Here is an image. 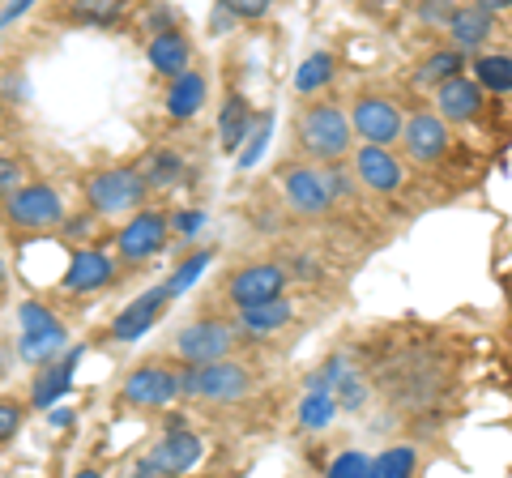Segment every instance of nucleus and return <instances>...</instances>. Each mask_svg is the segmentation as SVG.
Returning <instances> with one entry per match:
<instances>
[{"mask_svg":"<svg viewBox=\"0 0 512 478\" xmlns=\"http://www.w3.org/2000/svg\"><path fill=\"white\" fill-rule=\"evenodd\" d=\"M286 291V269L278 261H256L244 265L239 274L227 282V299L239 308H252V304H265V299H278Z\"/></svg>","mask_w":512,"mask_h":478,"instance_id":"nucleus-11","label":"nucleus"},{"mask_svg":"<svg viewBox=\"0 0 512 478\" xmlns=\"http://www.w3.org/2000/svg\"><path fill=\"white\" fill-rule=\"evenodd\" d=\"M269 129H274V116H269V111H265V116H261V124H256V133L248 137V146L239 150V158H235V163H239V171L256 167V158H261V154H265V146H269Z\"/></svg>","mask_w":512,"mask_h":478,"instance_id":"nucleus-33","label":"nucleus"},{"mask_svg":"<svg viewBox=\"0 0 512 478\" xmlns=\"http://www.w3.org/2000/svg\"><path fill=\"white\" fill-rule=\"evenodd\" d=\"M22 423H26V406L18 402V397H0V444H9L13 436H18Z\"/></svg>","mask_w":512,"mask_h":478,"instance_id":"nucleus-34","label":"nucleus"},{"mask_svg":"<svg viewBox=\"0 0 512 478\" xmlns=\"http://www.w3.org/2000/svg\"><path fill=\"white\" fill-rule=\"evenodd\" d=\"M431 94H436V111L448 124H474L478 116H483V107H487V90L478 86L470 73L448 77V82L436 86Z\"/></svg>","mask_w":512,"mask_h":478,"instance_id":"nucleus-15","label":"nucleus"},{"mask_svg":"<svg viewBox=\"0 0 512 478\" xmlns=\"http://www.w3.org/2000/svg\"><path fill=\"white\" fill-rule=\"evenodd\" d=\"M235 325L227 321H214V316H205V321H192L175 333V355L184 363H214V359H227L235 350Z\"/></svg>","mask_w":512,"mask_h":478,"instance_id":"nucleus-7","label":"nucleus"},{"mask_svg":"<svg viewBox=\"0 0 512 478\" xmlns=\"http://www.w3.org/2000/svg\"><path fill=\"white\" fill-rule=\"evenodd\" d=\"M120 397L128 406H137V410L171 406L175 397H180V376H175L171 368H163V363H141V368L124 380Z\"/></svg>","mask_w":512,"mask_h":478,"instance_id":"nucleus-13","label":"nucleus"},{"mask_svg":"<svg viewBox=\"0 0 512 478\" xmlns=\"http://www.w3.org/2000/svg\"><path fill=\"white\" fill-rule=\"evenodd\" d=\"M333 397H338V406L342 410H363L367 406V385L359 380V372H342L338 376V385H333Z\"/></svg>","mask_w":512,"mask_h":478,"instance_id":"nucleus-32","label":"nucleus"},{"mask_svg":"<svg viewBox=\"0 0 512 478\" xmlns=\"http://www.w3.org/2000/svg\"><path fill=\"white\" fill-rule=\"evenodd\" d=\"M474 5H483V9H491L495 18H500V13H508L512 9V0H474Z\"/></svg>","mask_w":512,"mask_h":478,"instance_id":"nucleus-41","label":"nucleus"},{"mask_svg":"<svg viewBox=\"0 0 512 478\" xmlns=\"http://www.w3.org/2000/svg\"><path fill=\"white\" fill-rule=\"evenodd\" d=\"M470 77L487 94L504 99V94H512V56L508 52H487L483 47V52H474V60H470Z\"/></svg>","mask_w":512,"mask_h":478,"instance_id":"nucleus-24","label":"nucleus"},{"mask_svg":"<svg viewBox=\"0 0 512 478\" xmlns=\"http://www.w3.org/2000/svg\"><path fill=\"white\" fill-rule=\"evenodd\" d=\"M124 13V0H73V18L90 26H116Z\"/></svg>","mask_w":512,"mask_h":478,"instance_id":"nucleus-29","label":"nucleus"},{"mask_svg":"<svg viewBox=\"0 0 512 478\" xmlns=\"http://www.w3.org/2000/svg\"><path fill=\"white\" fill-rule=\"evenodd\" d=\"M282 197L299 218H320L333 210V188L316 167H291L282 175Z\"/></svg>","mask_w":512,"mask_h":478,"instance_id":"nucleus-12","label":"nucleus"},{"mask_svg":"<svg viewBox=\"0 0 512 478\" xmlns=\"http://www.w3.org/2000/svg\"><path fill=\"white\" fill-rule=\"evenodd\" d=\"M222 5H227L239 22H256L269 13V0H222Z\"/></svg>","mask_w":512,"mask_h":478,"instance_id":"nucleus-38","label":"nucleus"},{"mask_svg":"<svg viewBox=\"0 0 512 478\" xmlns=\"http://www.w3.org/2000/svg\"><path fill=\"white\" fill-rule=\"evenodd\" d=\"M184 175V158L175 154V150H158L154 158H150V167H146V180H150V188H171L175 180Z\"/></svg>","mask_w":512,"mask_h":478,"instance_id":"nucleus-31","label":"nucleus"},{"mask_svg":"<svg viewBox=\"0 0 512 478\" xmlns=\"http://www.w3.org/2000/svg\"><path fill=\"white\" fill-rule=\"evenodd\" d=\"M210 265H214V252H210V248L192 252L188 261H180V265H175V274L167 278V291H171V299H175V295H184L188 286L197 282V278H201V274H205V269H210Z\"/></svg>","mask_w":512,"mask_h":478,"instance_id":"nucleus-28","label":"nucleus"},{"mask_svg":"<svg viewBox=\"0 0 512 478\" xmlns=\"http://www.w3.org/2000/svg\"><path fill=\"white\" fill-rule=\"evenodd\" d=\"M5 218L13 227L47 231V227H60L64 222V201L56 188H47V184H22L18 193L5 201Z\"/></svg>","mask_w":512,"mask_h":478,"instance_id":"nucleus-8","label":"nucleus"},{"mask_svg":"<svg viewBox=\"0 0 512 478\" xmlns=\"http://www.w3.org/2000/svg\"><path fill=\"white\" fill-rule=\"evenodd\" d=\"M146 197H150V180H146V171H137V167H111L86 184V205L103 218L133 214L146 205Z\"/></svg>","mask_w":512,"mask_h":478,"instance_id":"nucleus-2","label":"nucleus"},{"mask_svg":"<svg viewBox=\"0 0 512 478\" xmlns=\"http://www.w3.org/2000/svg\"><path fill=\"white\" fill-rule=\"evenodd\" d=\"M350 124H355V137L367 141V146H397L406 129V111L393 99H384V94H363L350 107Z\"/></svg>","mask_w":512,"mask_h":478,"instance_id":"nucleus-5","label":"nucleus"},{"mask_svg":"<svg viewBox=\"0 0 512 478\" xmlns=\"http://www.w3.org/2000/svg\"><path fill=\"white\" fill-rule=\"evenodd\" d=\"M453 9H457V0H419V18L427 26H448V18H453Z\"/></svg>","mask_w":512,"mask_h":478,"instance_id":"nucleus-36","label":"nucleus"},{"mask_svg":"<svg viewBox=\"0 0 512 478\" xmlns=\"http://www.w3.org/2000/svg\"><path fill=\"white\" fill-rule=\"evenodd\" d=\"M338 397L329 389H308V397L299 402V427H308V432H329L333 419H338Z\"/></svg>","mask_w":512,"mask_h":478,"instance_id":"nucleus-26","label":"nucleus"},{"mask_svg":"<svg viewBox=\"0 0 512 478\" xmlns=\"http://www.w3.org/2000/svg\"><path fill=\"white\" fill-rule=\"evenodd\" d=\"M116 278V261L107 257V252H77V257L69 261V269H64V291L73 295H90V291H103V286Z\"/></svg>","mask_w":512,"mask_h":478,"instance_id":"nucleus-18","label":"nucleus"},{"mask_svg":"<svg viewBox=\"0 0 512 478\" xmlns=\"http://www.w3.org/2000/svg\"><path fill=\"white\" fill-rule=\"evenodd\" d=\"M350 167H355L359 184L372 188V193H380V197L402 193V184H406V163L393 154V146H367V141H363Z\"/></svg>","mask_w":512,"mask_h":478,"instance_id":"nucleus-9","label":"nucleus"},{"mask_svg":"<svg viewBox=\"0 0 512 478\" xmlns=\"http://www.w3.org/2000/svg\"><path fill=\"white\" fill-rule=\"evenodd\" d=\"M22 188V167H18V158H5L0 154V201H9L13 193Z\"/></svg>","mask_w":512,"mask_h":478,"instance_id":"nucleus-37","label":"nucleus"},{"mask_svg":"<svg viewBox=\"0 0 512 478\" xmlns=\"http://www.w3.org/2000/svg\"><path fill=\"white\" fill-rule=\"evenodd\" d=\"M146 56H150L158 77H180L192 60V43H188V35H180V30H163V35L150 39Z\"/></svg>","mask_w":512,"mask_h":478,"instance_id":"nucleus-22","label":"nucleus"},{"mask_svg":"<svg viewBox=\"0 0 512 478\" xmlns=\"http://www.w3.org/2000/svg\"><path fill=\"white\" fill-rule=\"evenodd\" d=\"M0 291H5V261H0Z\"/></svg>","mask_w":512,"mask_h":478,"instance_id":"nucleus-42","label":"nucleus"},{"mask_svg":"<svg viewBox=\"0 0 512 478\" xmlns=\"http://www.w3.org/2000/svg\"><path fill=\"white\" fill-rule=\"evenodd\" d=\"M235 13L227 9V5H222V0H218V9H214V18H210V30H214V35H231V30H235Z\"/></svg>","mask_w":512,"mask_h":478,"instance_id":"nucleus-40","label":"nucleus"},{"mask_svg":"<svg viewBox=\"0 0 512 478\" xmlns=\"http://www.w3.org/2000/svg\"><path fill=\"white\" fill-rule=\"evenodd\" d=\"M252 107L244 94H231L227 103H222V116H218V137H222V150L227 154H239V146L252 137Z\"/></svg>","mask_w":512,"mask_h":478,"instance_id":"nucleus-25","label":"nucleus"},{"mask_svg":"<svg viewBox=\"0 0 512 478\" xmlns=\"http://www.w3.org/2000/svg\"><path fill=\"white\" fill-rule=\"evenodd\" d=\"M295 141L299 150L316 158V163H338L346 158V150L355 146V124H350V111H342L338 103L316 99L295 116Z\"/></svg>","mask_w":512,"mask_h":478,"instance_id":"nucleus-1","label":"nucleus"},{"mask_svg":"<svg viewBox=\"0 0 512 478\" xmlns=\"http://www.w3.org/2000/svg\"><path fill=\"white\" fill-rule=\"evenodd\" d=\"M414 466H419V453L414 449H389L372 457V478H406L414 474Z\"/></svg>","mask_w":512,"mask_h":478,"instance_id":"nucleus-30","label":"nucleus"},{"mask_svg":"<svg viewBox=\"0 0 512 478\" xmlns=\"http://www.w3.org/2000/svg\"><path fill=\"white\" fill-rule=\"evenodd\" d=\"M167 231H171V218L158 214V210H133V218L120 227L116 235V248L124 261H150L158 248L167 244Z\"/></svg>","mask_w":512,"mask_h":478,"instance_id":"nucleus-10","label":"nucleus"},{"mask_svg":"<svg viewBox=\"0 0 512 478\" xmlns=\"http://www.w3.org/2000/svg\"><path fill=\"white\" fill-rule=\"evenodd\" d=\"M201 457H205V444L192 432H184V427H175L167 440L154 444L150 457L137 461V474H188Z\"/></svg>","mask_w":512,"mask_h":478,"instance_id":"nucleus-14","label":"nucleus"},{"mask_svg":"<svg viewBox=\"0 0 512 478\" xmlns=\"http://www.w3.org/2000/svg\"><path fill=\"white\" fill-rule=\"evenodd\" d=\"M333 73H338L333 56H329V52H312V56L295 69V90H299V94H320V90L333 82Z\"/></svg>","mask_w":512,"mask_h":478,"instance_id":"nucleus-27","label":"nucleus"},{"mask_svg":"<svg viewBox=\"0 0 512 478\" xmlns=\"http://www.w3.org/2000/svg\"><path fill=\"white\" fill-rule=\"evenodd\" d=\"M201 222H205L201 210H180V214H171L175 235H197V231H201Z\"/></svg>","mask_w":512,"mask_h":478,"instance_id":"nucleus-39","label":"nucleus"},{"mask_svg":"<svg viewBox=\"0 0 512 478\" xmlns=\"http://www.w3.org/2000/svg\"><path fill=\"white\" fill-rule=\"evenodd\" d=\"M205 94H210V86H205V77L197 69H184L180 77H171V86H167V116L171 120H192L197 111L205 107Z\"/></svg>","mask_w":512,"mask_h":478,"instance_id":"nucleus-21","label":"nucleus"},{"mask_svg":"<svg viewBox=\"0 0 512 478\" xmlns=\"http://www.w3.org/2000/svg\"><path fill=\"white\" fill-rule=\"evenodd\" d=\"M295 321V308L286 304V299H265V304H252V308H239V321L235 329L244 333V338H269V333H278Z\"/></svg>","mask_w":512,"mask_h":478,"instance_id":"nucleus-20","label":"nucleus"},{"mask_svg":"<svg viewBox=\"0 0 512 478\" xmlns=\"http://www.w3.org/2000/svg\"><path fill=\"white\" fill-rule=\"evenodd\" d=\"M77 359H82V350H69L64 355V363H47V372L35 380V389H30V406H39V410H52L64 393H69L73 385V368H77Z\"/></svg>","mask_w":512,"mask_h":478,"instance_id":"nucleus-23","label":"nucleus"},{"mask_svg":"<svg viewBox=\"0 0 512 478\" xmlns=\"http://www.w3.org/2000/svg\"><path fill=\"white\" fill-rule=\"evenodd\" d=\"M444 35H448V43H457L461 52L474 56V52H483V47L491 43V35H495V13L483 9V5H474V0H466V5L453 9Z\"/></svg>","mask_w":512,"mask_h":478,"instance_id":"nucleus-17","label":"nucleus"},{"mask_svg":"<svg viewBox=\"0 0 512 478\" xmlns=\"http://www.w3.org/2000/svg\"><path fill=\"white\" fill-rule=\"evenodd\" d=\"M252 389V372L244 363L227 359H214V363H192V372L180 376V393L184 397H205V402H218V406H231L239 397H248Z\"/></svg>","mask_w":512,"mask_h":478,"instance_id":"nucleus-3","label":"nucleus"},{"mask_svg":"<svg viewBox=\"0 0 512 478\" xmlns=\"http://www.w3.org/2000/svg\"><path fill=\"white\" fill-rule=\"evenodd\" d=\"M329 474H333V478H359V474L372 478V457H363V453H342L338 461H329Z\"/></svg>","mask_w":512,"mask_h":478,"instance_id":"nucleus-35","label":"nucleus"},{"mask_svg":"<svg viewBox=\"0 0 512 478\" xmlns=\"http://www.w3.org/2000/svg\"><path fill=\"white\" fill-rule=\"evenodd\" d=\"M18 321H22L18 350H22L26 363H39V368H47V363H56L64 350H69V333H64V325L43 304H22Z\"/></svg>","mask_w":512,"mask_h":478,"instance_id":"nucleus-4","label":"nucleus"},{"mask_svg":"<svg viewBox=\"0 0 512 478\" xmlns=\"http://www.w3.org/2000/svg\"><path fill=\"white\" fill-rule=\"evenodd\" d=\"M167 299H171L167 282H163V286H150V291H141L133 304H128V308L116 316V321H111V338H116V342H137V338H146L158 316L167 312Z\"/></svg>","mask_w":512,"mask_h":478,"instance_id":"nucleus-16","label":"nucleus"},{"mask_svg":"<svg viewBox=\"0 0 512 478\" xmlns=\"http://www.w3.org/2000/svg\"><path fill=\"white\" fill-rule=\"evenodd\" d=\"M466 69H470V52H461L457 43H444L431 56L419 60V69H414V86H419V90H436V86L448 82V77H457Z\"/></svg>","mask_w":512,"mask_h":478,"instance_id":"nucleus-19","label":"nucleus"},{"mask_svg":"<svg viewBox=\"0 0 512 478\" xmlns=\"http://www.w3.org/2000/svg\"><path fill=\"white\" fill-rule=\"evenodd\" d=\"M448 146H453V124L440 111H414V116H406L402 150L414 167H436L448 154Z\"/></svg>","mask_w":512,"mask_h":478,"instance_id":"nucleus-6","label":"nucleus"}]
</instances>
